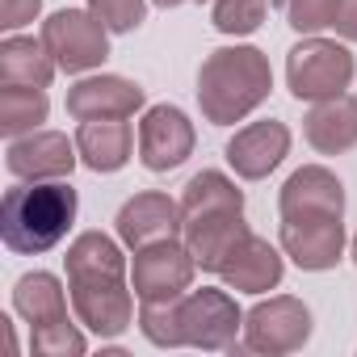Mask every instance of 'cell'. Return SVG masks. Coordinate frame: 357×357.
Returning a JSON list of instances; mask_svg holds the SVG:
<instances>
[{"label": "cell", "instance_id": "cell-22", "mask_svg": "<svg viewBox=\"0 0 357 357\" xmlns=\"http://www.w3.org/2000/svg\"><path fill=\"white\" fill-rule=\"evenodd\" d=\"M68 278H126V257L105 231H80L68 244Z\"/></svg>", "mask_w": 357, "mask_h": 357}, {"label": "cell", "instance_id": "cell-32", "mask_svg": "<svg viewBox=\"0 0 357 357\" xmlns=\"http://www.w3.org/2000/svg\"><path fill=\"white\" fill-rule=\"evenodd\" d=\"M151 5H160V9H176V5H185V0H151Z\"/></svg>", "mask_w": 357, "mask_h": 357}, {"label": "cell", "instance_id": "cell-2", "mask_svg": "<svg viewBox=\"0 0 357 357\" xmlns=\"http://www.w3.org/2000/svg\"><path fill=\"white\" fill-rule=\"evenodd\" d=\"M273 93V68L257 47H219L198 68V105L211 126H236Z\"/></svg>", "mask_w": 357, "mask_h": 357}, {"label": "cell", "instance_id": "cell-29", "mask_svg": "<svg viewBox=\"0 0 357 357\" xmlns=\"http://www.w3.org/2000/svg\"><path fill=\"white\" fill-rule=\"evenodd\" d=\"M332 9H336V0H282V13H286L290 30H298V34L332 30Z\"/></svg>", "mask_w": 357, "mask_h": 357}, {"label": "cell", "instance_id": "cell-19", "mask_svg": "<svg viewBox=\"0 0 357 357\" xmlns=\"http://www.w3.org/2000/svg\"><path fill=\"white\" fill-rule=\"evenodd\" d=\"M130 143H135V130L126 118H89L76 130L80 164L93 172H118L130 160Z\"/></svg>", "mask_w": 357, "mask_h": 357}, {"label": "cell", "instance_id": "cell-6", "mask_svg": "<svg viewBox=\"0 0 357 357\" xmlns=\"http://www.w3.org/2000/svg\"><path fill=\"white\" fill-rule=\"evenodd\" d=\"M76 319L97 336L114 340L135 324V286L126 278H68Z\"/></svg>", "mask_w": 357, "mask_h": 357}, {"label": "cell", "instance_id": "cell-18", "mask_svg": "<svg viewBox=\"0 0 357 357\" xmlns=\"http://www.w3.org/2000/svg\"><path fill=\"white\" fill-rule=\"evenodd\" d=\"M282 273H286L282 252L269 240H261V236H248L240 244V252L219 269L223 286L227 290H240V294H269V290L282 286Z\"/></svg>", "mask_w": 357, "mask_h": 357}, {"label": "cell", "instance_id": "cell-12", "mask_svg": "<svg viewBox=\"0 0 357 357\" xmlns=\"http://www.w3.org/2000/svg\"><path fill=\"white\" fill-rule=\"evenodd\" d=\"M278 211L282 219H344V185L324 164H303L282 185Z\"/></svg>", "mask_w": 357, "mask_h": 357}, {"label": "cell", "instance_id": "cell-24", "mask_svg": "<svg viewBox=\"0 0 357 357\" xmlns=\"http://www.w3.org/2000/svg\"><path fill=\"white\" fill-rule=\"evenodd\" d=\"M51 114L47 89H30V84H5L0 89V135L5 139H22L30 130H38Z\"/></svg>", "mask_w": 357, "mask_h": 357}, {"label": "cell", "instance_id": "cell-14", "mask_svg": "<svg viewBox=\"0 0 357 357\" xmlns=\"http://www.w3.org/2000/svg\"><path fill=\"white\" fill-rule=\"evenodd\" d=\"M147 105V89L126 76H84L68 89V114L76 122L89 118H135Z\"/></svg>", "mask_w": 357, "mask_h": 357}, {"label": "cell", "instance_id": "cell-27", "mask_svg": "<svg viewBox=\"0 0 357 357\" xmlns=\"http://www.w3.org/2000/svg\"><path fill=\"white\" fill-rule=\"evenodd\" d=\"M76 324H80V319H76ZM76 324H72V319H63V324L34 328L30 349H34V353H43V357H80V353L89 349V340H84V332H80Z\"/></svg>", "mask_w": 357, "mask_h": 357}, {"label": "cell", "instance_id": "cell-15", "mask_svg": "<svg viewBox=\"0 0 357 357\" xmlns=\"http://www.w3.org/2000/svg\"><path fill=\"white\" fill-rule=\"evenodd\" d=\"M286 155H290V126L278 122V118L248 122L227 143V164L236 168V176H244V181H265Z\"/></svg>", "mask_w": 357, "mask_h": 357}, {"label": "cell", "instance_id": "cell-5", "mask_svg": "<svg viewBox=\"0 0 357 357\" xmlns=\"http://www.w3.org/2000/svg\"><path fill=\"white\" fill-rule=\"evenodd\" d=\"M307 340H311V311L294 294H273V298H261L252 311H244L248 353L286 357V353H298Z\"/></svg>", "mask_w": 357, "mask_h": 357}, {"label": "cell", "instance_id": "cell-16", "mask_svg": "<svg viewBox=\"0 0 357 357\" xmlns=\"http://www.w3.org/2000/svg\"><path fill=\"white\" fill-rule=\"evenodd\" d=\"M181 236H185V244H190L198 269L219 273V269L240 252V244H244L252 231H248V223H244V211H215V215H194V219H185Z\"/></svg>", "mask_w": 357, "mask_h": 357}, {"label": "cell", "instance_id": "cell-9", "mask_svg": "<svg viewBox=\"0 0 357 357\" xmlns=\"http://www.w3.org/2000/svg\"><path fill=\"white\" fill-rule=\"evenodd\" d=\"M194 122L176 105H151L139 122V160L147 172H172L194 155Z\"/></svg>", "mask_w": 357, "mask_h": 357}, {"label": "cell", "instance_id": "cell-17", "mask_svg": "<svg viewBox=\"0 0 357 357\" xmlns=\"http://www.w3.org/2000/svg\"><path fill=\"white\" fill-rule=\"evenodd\" d=\"M303 135L319 155H344L357 147V97L340 93V97H324L311 101L307 118H303Z\"/></svg>", "mask_w": 357, "mask_h": 357}, {"label": "cell", "instance_id": "cell-31", "mask_svg": "<svg viewBox=\"0 0 357 357\" xmlns=\"http://www.w3.org/2000/svg\"><path fill=\"white\" fill-rule=\"evenodd\" d=\"M332 30H336L344 43H357V0H336V9H332Z\"/></svg>", "mask_w": 357, "mask_h": 357}, {"label": "cell", "instance_id": "cell-10", "mask_svg": "<svg viewBox=\"0 0 357 357\" xmlns=\"http://www.w3.org/2000/svg\"><path fill=\"white\" fill-rule=\"evenodd\" d=\"M76 160H80L76 143L59 130H30L22 139H9L5 151L9 172L22 181H63V176H72Z\"/></svg>", "mask_w": 357, "mask_h": 357}, {"label": "cell", "instance_id": "cell-34", "mask_svg": "<svg viewBox=\"0 0 357 357\" xmlns=\"http://www.w3.org/2000/svg\"><path fill=\"white\" fill-rule=\"evenodd\" d=\"M198 5H211V0H198Z\"/></svg>", "mask_w": 357, "mask_h": 357}, {"label": "cell", "instance_id": "cell-7", "mask_svg": "<svg viewBox=\"0 0 357 357\" xmlns=\"http://www.w3.org/2000/svg\"><path fill=\"white\" fill-rule=\"evenodd\" d=\"M181 328H185V344L206 349V353H231L240 344L244 332V311L236 307V298L227 290L202 286V290H185L181 294Z\"/></svg>", "mask_w": 357, "mask_h": 357}, {"label": "cell", "instance_id": "cell-33", "mask_svg": "<svg viewBox=\"0 0 357 357\" xmlns=\"http://www.w3.org/2000/svg\"><path fill=\"white\" fill-rule=\"evenodd\" d=\"M349 252H353V261H357V231H353V244H349Z\"/></svg>", "mask_w": 357, "mask_h": 357}, {"label": "cell", "instance_id": "cell-3", "mask_svg": "<svg viewBox=\"0 0 357 357\" xmlns=\"http://www.w3.org/2000/svg\"><path fill=\"white\" fill-rule=\"evenodd\" d=\"M353 51L344 43L307 34L290 55H286V84L298 101H324V97H340L353 84Z\"/></svg>", "mask_w": 357, "mask_h": 357}, {"label": "cell", "instance_id": "cell-28", "mask_svg": "<svg viewBox=\"0 0 357 357\" xmlns=\"http://www.w3.org/2000/svg\"><path fill=\"white\" fill-rule=\"evenodd\" d=\"M89 9L105 22L109 34H130L147 22V0H89Z\"/></svg>", "mask_w": 357, "mask_h": 357}, {"label": "cell", "instance_id": "cell-25", "mask_svg": "<svg viewBox=\"0 0 357 357\" xmlns=\"http://www.w3.org/2000/svg\"><path fill=\"white\" fill-rule=\"evenodd\" d=\"M139 332L155 349H181L185 328H181V298H143L139 303Z\"/></svg>", "mask_w": 357, "mask_h": 357}, {"label": "cell", "instance_id": "cell-11", "mask_svg": "<svg viewBox=\"0 0 357 357\" xmlns=\"http://www.w3.org/2000/svg\"><path fill=\"white\" fill-rule=\"evenodd\" d=\"M278 240L303 273H328L344 257V219H282Z\"/></svg>", "mask_w": 357, "mask_h": 357}, {"label": "cell", "instance_id": "cell-21", "mask_svg": "<svg viewBox=\"0 0 357 357\" xmlns=\"http://www.w3.org/2000/svg\"><path fill=\"white\" fill-rule=\"evenodd\" d=\"M68 298L72 294H63V282L55 273H43V269L17 278V286H13V311L30 324V332L47 328V324H63L68 319Z\"/></svg>", "mask_w": 357, "mask_h": 357}, {"label": "cell", "instance_id": "cell-20", "mask_svg": "<svg viewBox=\"0 0 357 357\" xmlns=\"http://www.w3.org/2000/svg\"><path fill=\"white\" fill-rule=\"evenodd\" d=\"M59 63L47 51L43 38H26V34H9L0 43V84H30V89H47L55 80Z\"/></svg>", "mask_w": 357, "mask_h": 357}, {"label": "cell", "instance_id": "cell-8", "mask_svg": "<svg viewBox=\"0 0 357 357\" xmlns=\"http://www.w3.org/2000/svg\"><path fill=\"white\" fill-rule=\"evenodd\" d=\"M194 273H198V261L190 244L176 236L135 248V261H130V286L139 303L143 298H181L194 286Z\"/></svg>", "mask_w": 357, "mask_h": 357}, {"label": "cell", "instance_id": "cell-23", "mask_svg": "<svg viewBox=\"0 0 357 357\" xmlns=\"http://www.w3.org/2000/svg\"><path fill=\"white\" fill-rule=\"evenodd\" d=\"M215 211H244V190L219 168H202L190 176L181 194V219L194 215H215Z\"/></svg>", "mask_w": 357, "mask_h": 357}, {"label": "cell", "instance_id": "cell-1", "mask_svg": "<svg viewBox=\"0 0 357 357\" xmlns=\"http://www.w3.org/2000/svg\"><path fill=\"white\" fill-rule=\"evenodd\" d=\"M80 198L68 181H22L0 198V240L17 257L59 248L76 223Z\"/></svg>", "mask_w": 357, "mask_h": 357}, {"label": "cell", "instance_id": "cell-13", "mask_svg": "<svg viewBox=\"0 0 357 357\" xmlns=\"http://www.w3.org/2000/svg\"><path fill=\"white\" fill-rule=\"evenodd\" d=\"M114 223H118V240H122L126 248H147V244H155V240H172L176 231L185 227L181 202H172V198L160 194V190H143V194L126 198Z\"/></svg>", "mask_w": 357, "mask_h": 357}, {"label": "cell", "instance_id": "cell-4", "mask_svg": "<svg viewBox=\"0 0 357 357\" xmlns=\"http://www.w3.org/2000/svg\"><path fill=\"white\" fill-rule=\"evenodd\" d=\"M43 43L55 55L59 72L80 76L105 63L109 55V30L93 9H59L43 22Z\"/></svg>", "mask_w": 357, "mask_h": 357}, {"label": "cell", "instance_id": "cell-26", "mask_svg": "<svg viewBox=\"0 0 357 357\" xmlns=\"http://www.w3.org/2000/svg\"><path fill=\"white\" fill-rule=\"evenodd\" d=\"M269 13V0H211V22L219 34H231V38H244V34H257L261 22Z\"/></svg>", "mask_w": 357, "mask_h": 357}, {"label": "cell", "instance_id": "cell-30", "mask_svg": "<svg viewBox=\"0 0 357 357\" xmlns=\"http://www.w3.org/2000/svg\"><path fill=\"white\" fill-rule=\"evenodd\" d=\"M38 13H43V0H0V26H5L9 34L30 26Z\"/></svg>", "mask_w": 357, "mask_h": 357}]
</instances>
